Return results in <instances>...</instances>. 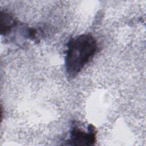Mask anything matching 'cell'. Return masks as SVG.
<instances>
[{
	"instance_id": "obj_1",
	"label": "cell",
	"mask_w": 146,
	"mask_h": 146,
	"mask_svg": "<svg viewBox=\"0 0 146 146\" xmlns=\"http://www.w3.org/2000/svg\"><path fill=\"white\" fill-rule=\"evenodd\" d=\"M98 48L96 39L90 34L71 38L67 43L65 68L69 79L75 78L96 54Z\"/></svg>"
},
{
	"instance_id": "obj_2",
	"label": "cell",
	"mask_w": 146,
	"mask_h": 146,
	"mask_svg": "<svg viewBox=\"0 0 146 146\" xmlns=\"http://www.w3.org/2000/svg\"><path fill=\"white\" fill-rule=\"evenodd\" d=\"M67 145H92L96 141V128L91 124L87 127V130L81 129L77 124L72 123L70 132V137L66 141Z\"/></svg>"
},
{
	"instance_id": "obj_3",
	"label": "cell",
	"mask_w": 146,
	"mask_h": 146,
	"mask_svg": "<svg viewBox=\"0 0 146 146\" xmlns=\"http://www.w3.org/2000/svg\"><path fill=\"white\" fill-rule=\"evenodd\" d=\"M19 24V22L12 15L6 11H1L0 31L1 35L9 36Z\"/></svg>"
}]
</instances>
